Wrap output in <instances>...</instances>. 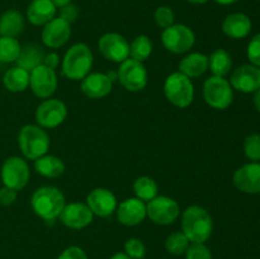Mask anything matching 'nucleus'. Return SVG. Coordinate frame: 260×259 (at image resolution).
Wrapping results in <instances>:
<instances>
[{"instance_id":"obj_28","label":"nucleus","mask_w":260,"mask_h":259,"mask_svg":"<svg viewBox=\"0 0 260 259\" xmlns=\"http://www.w3.org/2000/svg\"><path fill=\"white\" fill-rule=\"evenodd\" d=\"M233 68V58L231 55L223 48L213 51L211 56H208V69L212 71L213 76L223 78L230 73Z\"/></svg>"},{"instance_id":"obj_30","label":"nucleus","mask_w":260,"mask_h":259,"mask_svg":"<svg viewBox=\"0 0 260 259\" xmlns=\"http://www.w3.org/2000/svg\"><path fill=\"white\" fill-rule=\"evenodd\" d=\"M134 192L136 198L141 201H151L157 196V184L152 178L140 177L134 183Z\"/></svg>"},{"instance_id":"obj_36","label":"nucleus","mask_w":260,"mask_h":259,"mask_svg":"<svg viewBox=\"0 0 260 259\" xmlns=\"http://www.w3.org/2000/svg\"><path fill=\"white\" fill-rule=\"evenodd\" d=\"M155 22L160 28H168L174 24V13L169 7H159L155 10Z\"/></svg>"},{"instance_id":"obj_27","label":"nucleus","mask_w":260,"mask_h":259,"mask_svg":"<svg viewBox=\"0 0 260 259\" xmlns=\"http://www.w3.org/2000/svg\"><path fill=\"white\" fill-rule=\"evenodd\" d=\"M4 86L13 93H20L24 91L29 85V73L19 66L10 68L3 78Z\"/></svg>"},{"instance_id":"obj_5","label":"nucleus","mask_w":260,"mask_h":259,"mask_svg":"<svg viewBox=\"0 0 260 259\" xmlns=\"http://www.w3.org/2000/svg\"><path fill=\"white\" fill-rule=\"evenodd\" d=\"M164 93L168 101L175 107L185 108L194 98V88L188 76L182 73H173L165 79Z\"/></svg>"},{"instance_id":"obj_26","label":"nucleus","mask_w":260,"mask_h":259,"mask_svg":"<svg viewBox=\"0 0 260 259\" xmlns=\"http://www.w3.org/2000/svg\"><path fill=\"white\" fill-rule=\"evenodd\" d=\"M35 170L46 178H57L65 172V164L60 157L53 155H43L35 160Z\"/></svg>"},{"instance_id":"obj_8","label":"nucleus","mask_w":260,"mask_h":259,"mask_svg":"<svg viewBox=\"0 0 260 259\" xmlns=\"http://www.w3.org/2000/svg\"><path fill=\"white\" fill-rule=\"evenodd\" d=\"M146 216L156 225H170L179 216V206L173 198L156 196L146 205Z\"/></svg>"},{"instance_id":"obj_4","label":"nucleus","mask_w":260,"mask_h":259,"mask_svg":"<svg viewBox=\"0 0 260 259\" xmlns=\"http://www.w3.org/2000/svg\"><path fill=\"white\" fill-rule=\"evenodd\" d=\"M20 151L27 159L36 160L46 155L50 149V137L42 127L36 124H25L18 135Z\"/></svg>"},{"instance_id":"obj_43","label":"nucleus","mask_w":260,"mask_h":259,"mask_svg":"<svg viewBox=\"0 0 260 259\" xmlns=\"http://www.w3.org/2000/svg\"><path fill=\"white\" fill-rule=\"evenodd\" d=\"M51 2L53 3V5H55L56 8H62L65 7V5L70 4L71 0H51Z\"/></svg>"},{"instance_id":"obj_19","label":"nucleus","mask_w":260,"mask_h":259,"mask_svg":"<svg viewBox=\"0 0 260 259\" xmlns=\"http://www.w3.org/2000/svg\"><path fill=\"white\" fill-rule=\"evenodd\" d=\"M146 217V205L139 198H127L117 207V218L124 226H136Z\"/></svg>"},{"instance_id":"obj_35","label":"nucleus","mask_w":260,"mask_h":259,"mask_svg":"<svg viewBox=\"0 0 260 259\" xmlns=\"http://www.w3.org/2000/svg\"><path fill=\"white\" fill-rule=\"evenodd\" d=\"M185 259H212V253L205 243H192L185 251Z\"/></svg>"},{"instance_id":"obj_14","label":"nucleus","mask_w":260,"mask_h":259,"mask_svg":"<svg viewBox=\"0 0 260 259\" xmlns=\"http://www.w3.org/2000/svg\"><path fill=\"white\" fill-rule=\"evenodd\" d=\"M58 217H60V221L66 228L80 230V229L90 225L94 215L86 203L73 202L65 205Z\"/></svg>"},{"instance_id":"obj_6","label":"nucleus","mask_w":260,"mask_h":259,"mask_svg":"<svg viewBox=\"0 0 260 259\" xmlns=\"http://www.w3.org/2000/svg\"><path fill=\"white\" fill-rule=\"evenodd\" d=\"M203 96L206 103L212 108L226 109L233 103V86L226 79L211 76L203 84Z\"/></svg>"},{"instance_id":"obj_10","label":"nucleus","mask_w":260,"mask_h":259,"mask_svg":"<svg viewBox=\"0 0 260 259\" xmlns=\"http://www.w3.org/2000/svg\"><path fill=\"white\" fill-rule=\"evenodd\" d=\"M29 167L27 161L19 156L8 157L2 167V180L5 187L20 190L29 180Z\"/></svg>"},{"instance_id":"obj_32","label":"nucleus","mask_w":260,"mask_h":259,"mask_svg":"<svg viewBox=\"0 0 260 259\" xmlns=\"http://www.w3.org/2000/svg\"><path fill=\"white\" fill-rule=\"evenodd\" d=\"M190 241L188 240L187 236L183 234V231H177V233L170 234L165 241V249L168 253L173 254V255H182L185 254L188 246H189Z\"/></svg>"},{"instance_id":"obj_17","label":"nucleus","mask_w":260,"mask_h":259,"mask_svg":"<svg viewBox=\"0 0 260 259\" xmlns=\"http://www.w3.org/2000/svg\"><path fill=\"white\" fill-rule=\"evenodd\" d=\"M86 205L93 215L108 217L117 210V198L113 192L107 188H95L86 197Z\"/></svg>"},{"instance_id":"obj_39","label":"nucleus","mask_w":260,"mask_h":259,"mask_svg":"<svg viewBox=\"0 0 260 259\" xmlns=\"http://www.w3.org/2000/svg\"><path fill=\"white\" fill-rule=\"evenodd\" d=\"M78 15H79L78 8L70 3V4L65 5V7L60 8V17L58 18H61V19H63L68 23H73L75 22Z\"/></svg>"},{"instance_id":"obj_45","label":"nucleus","mask_w":260,"mask_h":259,"mask_svg":"<svg viewBox=\"0 0 260 259\" xmlns=\"http://www.w3.org/2000/svg\"><path fill=\"white\" fill-rule=\"evenodd\" d=\"M215 2L221 5H230V4H234L235 2H238V0H215Z\"/></svg>"},{"instance_id":"obj_41","label":"nucleus","mask_w":260,"mask_h":259,"mask_svg":"<svg viewBox=\"0 0 260 259\" xmlns=\"http://www.w3.org/2000/svg\"><path fill=\"white\" fill-rule=\"evenodd\" d=\"M58 62H60V57H58L56 52L47 53V55H45V58H43V65H46L50 69H53V70L57 68Z\"/></svg>"},{"instance_id":"obj_44","label":"nucleus","mask_w":260,"mask_h":259,"mask_svg":"<svg viewBox=\"0 0 260 259\" xmlns=\"http://www.w3.org/2000/svg\"><path fill=\"white\" fill-rule=\"evenodd\" d=\"M111 259H131L126 253H116L111 256Z\"/></svg>"},{"instance_id":"obj_15","label":"nucleus","mask_w":260,"mask_h":259,"mask_svg":"<svg viewBox=\"0 0 260 259\" xmlns=\"http://www.w3.org/2000/svg\"><path fill=\"white\" fill-rule=\"evenodd\" d=\"M234 185L240 192L256 195L260 193V164L256 161L243 165L233 177Z\"/></svg>"},{"instance_id":"obj_3","label":"nucleus","mask_w":260,"mask_h":259,"mask_svg":"<svg viewBox=\"0 0 260 259\" xmlns=\"http://www.w3.org/2000/svg\"><path fill=\"white\" fill-rule=\"evenodd\" d=\"M93 66V52L85 43L71 46L62 60V73L71 80H83Z\"/></svg>"},{"instance_id":"obj_18","label":"nucleus","mask_w":260,"mask_h":259,"mask_svg":"<svg viewBox=\"0 0 260 259\" xmlns=\"http://www.w3.org/2000/svg\"><path fill=\"white\" fill-rule=\"evenodd\" d=\"M71 36L70 23L61 18H53L43 25L42 42L50 48H58L65 45Z\"/></svg>"},{"instance_id":"obj_1","label":"nucleus","mask_w":260,"mask_h":259,"mask_svg":"<svg viewBox=\"0 0 260 259\" xmlns=\"http://www.w3.org/2000/svg\"><path fill=\"white\" fill-rule=\"evenodd\" d=\"M182 231L190 243H205L212 235V217L206 208L189 206L183 212Z\"/></svg>"},{"instance_id":"obj_21","label":"nucleus","mask_w":260,"mask_h":259,"mask_svg":"<svg viewBox=\"0 0 260 259\" xmlns=\"http://www.w3.org/2000/svg\"><path fill=\"white\" fill-rule=\"evenodd\" d=\"M222 30L228 37L240 40L246 37L251 30V20L243 13H233L222 22Z\"/></svg>"},{"instance_id":"obj_9","label":"nucleus","mask_w":260,"mask_h":259,"mask_svg":"<svg viewBox=\"0 0 260 259\" xmlns=\"http://www.w3.org/2000/svg\"><path fill=\"white\" fill-rule=\"evenodd\" d=\"M117 75L122 86L128 91H140L147 85V71L144 63L134 58L121 62Z\"/></svg>"},{"instance_id":"obj_16","label":"nucleus","mask_w":260,"mask_h":259,"mask_svg":"<svg viewBox=\"0 0 260 259\" xmlns=\"http://www.w3.org/2000/svg\"><path fill=\"white\" fill-rule=\"evenodd\" d=\"M231 86L243 93H255L260 89V68L241 65L231 75Z\"/></svg>"},{"instance_id":"obj_25","label":"nucleus","mask_w":260,"mask_h":259,"mask_svg":"<svg viewBox=\"0 0 260 259\" xmlns=\"http://www.w3.org/2000/svg\"><path fill=\"white\" fill-rule=\"evenodd\" d=\"M43 58H45V53H43L42 47L37 43H28L24 47H22L15 62H17V66L30 73L33 69L42 65Z\"/></svg>"},{"instance_id":"obj_11","label":"nucleus","mask_w":260,"mask_h":259,"mask_svg":"<svg viewBox=\"0 0 260 259\" xmlns=\"http://www.w3.org/2000/svg\"><path fill=\"white\" fill-rule=\"evenodd\" d=\"M68 108L60 99H46L36 109V121L38 126L55 128L65 121Z\"/></svg>"},{"instance_id":"obj_23","label":"nucleus","mask_w":260,"mask_h":259,"mask_svg":"<svg viewBox=\"0 0 260 259\" xmlns=\"http://www.w3.org/2000/svg\"><path fill=\"white\" fill-rule=\"evenodd\" d=\"M208 70V56L193 52L182 58L179 62V73L188 78H198Z\"/></svg>"},{"instance_id":"obj_12","label":"nucleus","mask_w":260,"mask_h":259,"mask_svg":"<svg viewBox=\"0 0 260 259\" xmlns=\"http://www.w3.org/2000/svg\"><path fill=\"white\" fill-rule=\"evenodd\" d=\"M29 86L38 98L47 99L57 89V76L53 69L40 65L29 73Z\"/></svg>"},{"instance_id":"obj_33","label":"nucleus","mask_w":260,"mask_h":259,"mask_svg":"<svg viewBox=\"0 0 260 259\" xmlns=\"http://www.w3.org/2000/svg\"><path fill=\"white\" fill-rule=\"evenodd\" d=\"M124 253L131 259H144L146 255V246L140 239H128L124 243Z\"/></svg>"},{"instance_id":"obj_24","label":"nucleus","mask_w":260,"mask_h":259,"mask_svg":"<svg viewBox=\"0 0 260 259\" xmlns=\"http://www.w3.org/2000/svg\"><path fill=\"white\" fill-rule=\"evenodd\" d=\"M24 30V18L18 10H8L0 17V36L18 37Z\"/></svg>"},{"instance_id":"obj_20","label":"nucleus","mask_w":260,"mask_h":259,"mask_svg":"<svg viewBox=\"0 0 260 259\" xmlns=\"http://www.w3.org/2000/svg\"><path fill=\"white\" fill-rule=\"evenodd\" d=\"M81 90L91 99H99L108 95L112 90V80L107 74L93 73L88 74L81 80Z\"/></svg>"},{"instance_id":"obj_7","label":"nucleus","mask_w":260,"mask_h":259,"mask_svg":"<svg viewBox=\"0 0 260 259\" xmlns=\"http://www.w3.org/2000/svg\"><path fill=\"white\" fill-rule=\"evenodd\" d=\"M164 47L173 53H184L196 42L194 32L184 24H173L165 28L161 35Z\"/></svg>"},{"instance_id":"obj_31","label":"nucleus","mask_w":260,"mask_h":259,"mask_svg":"<svg viewBox=\"0 0 260 259\" xmlns=\"http://www.w3.org/2000/svg\"><path fill=\"white\" fill-rule=\"evenodd\" d=\"M22 46L17 38L0 37V62H14L19 56Z\"/></svg>"},{"instance_id":"obj_46","label":"nucleus","mask_w":260,"mask_h":259,"mask_svg":"<svg viewBox=\"0 0 260 259\" xmlns=\"http://www.w3.org/2000/svg\"><path fill=\"white\" fill-rule=\"evenodd\" d=\"M187 2L190 3V4L200 5V4H206V3H207L208 0H187Z\"/></svg>"},{"instance_id":"obj_22","label":"nucleus","mask_w":260,"mask_h":259,"mask_svg":"<svg viewBox=\"0 0 260 259\" xmlns=\"http://www.w3.org/2000/svg\"><path fill=\"white\" fill-rule=\"evenodd\" d=\"M57 8L51 0H32L27 9V18L33 25H45L52 20Z\"/></svg>"},{"instance_id":"obj_40","label":"nucleus","mask_w":260,"mask_h":259,"mask_svg":"<svg viewBox=\"0 0 260 259\" xmlns=\"http://www.w3.org/2000/svg\"><path fill=\"white\" fill-rule=\"evenodd\" d=\"M18 190L13 189L9 187H3L0 188V205L3 206H10L14 203V201L17 200Z\"/></svg>"},{"instance_id":"obj_37","label":"nucleus","mask_w":260,"mask_h":259,"mask_svg":"<svg viewBox=\"0 0 260 259\" xmlns=\"http://www.w3.org/2000/svg\"><path fill=\"white\" fill-rule=\"evenodd\" d=\"M248 58L251 65L260 68V33L254 36L248 45Z\"/></svg>"},{"instance_id":"obj_2","label":"nucleus","mask_w":260,"mask_h":259,"mask_svg":"<svg viewBox=\"0 0 260 259\" xmlns=\"http://www.w3.org/2000/svg\"><path fill=\"white\" fill-rule=\"evenodd\" d=\"M65 205L66 201L63 193L52 185L38 188L30 198L33 212L47 222L55 221L60 216Z\"/></svg>"},{"instance_id":"obj_42","label":"nucleus","mask_w":260,"mask_h":259,"mask_svg":"<svg viewBox=\"0 0 260 259\" xmlns=\"http://www.w3.org/2000/svg\"><path fill=\"white\" fill-rule=\"evenodd\" d=\"M254 106H255L256 111L260 113V89H258L255 94H254Z\"/></svg>"},{"instance_id":"obj_13","label":"nucleus","mask_w":260,"mask_h":259,"mask_svg":"<svg viewBox=\"0 0 260 259\" xmlns=\"http://www.w3.org/2000/svg\"><path fill=\"white\" fill-rule=\"evenodd\" d=\"M99 51L102 55L113 62H123L129 57V43L118 33H106L99 38Z\"/></svg>"},{"instance_id":"obj_29","label":"nucleus","mask_w":260,"mask_h":259,"mask_svg":"<svg viewBox=\"0 0 260 259\" xmlns=\"http://www.w3.org/2000/svg\"><path fill=\"white\" fill-rule=\"evenodd\" d=\"M152 52V42L147 36H137L129 45V56L134 60L144 62Z\"/></svg>"},{"instance_id":"obj_34","label":"nucleus","mask_w":260,"mask_h":259,"mask_svg":"<svg viewBox=\"0 0 260 259\" xmlns=\"http://www.w3.org/2000/svg\"><path fill=\"white\" fill-rule=\"evenodd\" d=\"M244 152L246 157L253 161L260 160V135L253 134L246 137L244 142Z\"/></svg>"},{"instance_id":"obj_38","label":"nucleus","mask_w":260,"mask_h":259,"mask_svg":"<svg viewBox=\"0 0 260 259\" xmlns=\"http://www.w3.org/2000/svg\"><path fill=\"white\" fill-rule=\"evenodd\" d=\"M57 259H88V255L79 246H69L58 255Z\"/></svg>"}]
</instances>
